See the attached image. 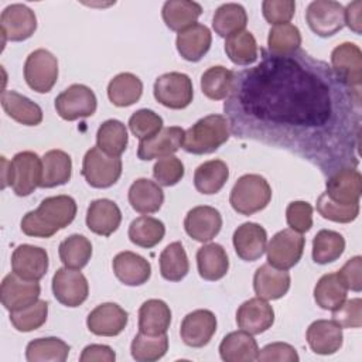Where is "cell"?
Listing matches in <instances>:
<instances>
[{"mask_svg": "<svg viewBox=\"0 0 362 362\" xmlns=\"http://www.w3.org/2000/svg\"><path fill=\"white\" fill-rule=\"evenodd\" d=\"M263 57L235 74L223 106L232 133L298 153L324 171L355 167L361 95L305 51Z\"/></svg>", "mask_w": 362, "mask_h": 362, "instance_id": "6da1fadb", "label": "cell"}, {"mask_svg": "<svg viewBox=\"0 0 362 362\" xmlns=\"http://www.w3.org/2000/svg\"><path fill=\"white\" fill-rule=\"evenodd\" d=\"M76 215V202L69 195L48 197L40 206L27 212L21 219V230L27 236L51 238L66 228Z\"/></svg>", "mask_w": 362, "mask_h": 362, "instance_id": "7a4b0ae2", "label": "cell"}, {"mask_svg": "<svg viewBox=\"0 0 362 362\" xmlns=\"http://www.w3.org/2000/svg\"><path fill=\"white\" fill-rule=\"evenodd\" d=\"M229 122L222 115H208L192 124L184 134L182 148L192 154H209L228 141Z\"/></svg>", "mask_w": 362, "mask_h": 362, "instance_id": "3957f363", "label": "cell"}, {"mask_svg": "<svg viewBox=\"0 0 362 362\" xmlns=\"http://www.w3.org/2000/svg\"><path fill=\"white\" fill-rule=\"evenodd\" d=\"M272 199V188L259 174H245L233 185L229 197L232 208L242 215L256 214L267 206Z\"/></svg>", "mask_w": 362, "mask_h": 362, "instance_id": "277c9868", "label": "cell"}, {"mask_svg": "<svg viewBox=\"0 0 362 362\" xmlns=\"http://www.w3.org/2000/svg\"><path fill=\"white\" fill-rule=\"evenodd\" d=\"M82 175L93 188H109L122 175V160L107 156L98 146L92 147L83 157Z\"/></svg>", "mask_w": 362, "mask_h": 362, "instance_id": "5b68a950", "label": "cell"}, {"mask_svg": "<svg viewBox=\"0 0 362 362\" xmlns=\"http://www.w3.org/2000/svg\"><path fill=\"white\" fill-rule=\"evenodd\" d=\"M42 180V160L34 151H20L10 161L8 185L18 197H27Z\"/></svg>", "mask_w": 362, "mask_h": 362, "instance_id": "8992f818", "label": "cell"}, {"mask_svg": "<svg viewBox=\"0 0 362 362\" xmlns=\"http://www.w3.org/2000/svg\"><path fill=\"white\" fill-rule=\"evenodd\" d=\"M304 245L305 238L290 228L277 232L266 246L269 264L280 270L294 267L303 256Z\"/></svg>", "mask_w": 362, "mask_h": 362, "instance_id": "52a82bcc", "label": "cell"}, {"mask_svg": "<svg viewBox=\"0 0 362 362\" xmlns=\"http://www.w3.org/2000/svg\"><path fill=\"white\" fill-rule=\"evenodd\" d=\"M24 79L33 90L49 92L58 79L57 57L44 48L33 51L24 64Z\"/></svg>", "mask_w": 362, "mask_h": 362, "instance_id": "ba28073f", "label": "cell"}, {"mask_svg": "<svg viewBox=\"0 0 362 362\" xmlns=\"http://www.w3.org/2000/svg\"><path fill=\"white\" fill-rule=\"evenodd\" d=\"M331 69L339 81L356 95H361L362 52L354 42H342L331 52Z\"/></svg>", "mask_w": 362, "mask_h": 362, "instance_id": "9c48e42d", "label": "cell"}, {"mask_svg": "<svg viewBox=\"0 0 362 362\" xmlns=\"http://www.w3.org/2000/svg\"><path fill=\"white\" fill-rule=\"evenodd\" d=\"M154 98L170 109H184L194 98L192 82L188 75L168 72L160 75L154 82Z\"/></svg>", "mask_w": 362, "mask_h": 362, "instance_id": "30bf717a", "label": "cell"}, {"mask_svg": "<svg viewBox=\"0 0 362 362\" xmlns=\"http://www.w3.org/2000/svg\"><path fill=\"white\" fill-rule=\"evenodd\" d=\"M308 27L320 37H331L345 25L344 6L334 0H314L305 10Z\"/></svg>", "mask_w": 362, "mask_h": 362, "instance_id": "8fae6325", "label": "cell"}, {"mask_svg": "<svg viewBox=\"0 0 362 362\" xmlns=\"http://www.w3.org/2000/svg\"><path fill=\"white\" fill-rule=\"evenodd\" d=\"M96 96L90 88L82 83H74L55 98L57 113L68 122L89 117L96 110Z\"/></svg>", "mask_w": 362, "mask_h": 362, "instance_id": "7c38bea8", "label": "cell"}, {"mask_svg": "<svg viewBox=\"0 0 362 362\" xmlns=\"http://www.w3.org/2000/svg\"><path fill=\"white\" fill-rule=\"evenodd\" d=\"M362 192V175L355 167H344L332 171L325 184V195L338 205L359 204Z\"/></svg>", "mask_w": 362, "mask_h": 362, "instance_id": "4fadbf2b", "label": "cell"}, {"mask_svg": "<svg viewBox=\"0 0 362 362\" xmlns=\"http://www.w3.org/2000/svg\"><path fill=\"white\" fill-rule=\"evenodd\" d=\"M52 293L66 307H79L89 294L86 277L75 269L61 267L52 277Z\"/></svg>", "mask_w": 362, "mask_h": 362, "instance_id": "5bb4252c", "label": "cell"}, {"mask_svg": "<svg viewBox=\"0 0 362 362\" xmlns=\"http://www.w3.org/2000/svg\"><path fill=\"white\" fill-rule=\"evenodd\" d=\"M40 291L41 288L37 281L24 280L13 272V273H8L1 281V287H0L1 304L8 311H17L38 301Z\"/></svg>", "mask_w": 362, "mask_h": 362, "instance_id": "9a60e30c", "label": "cell"}, {"mask_svg": "<svg viewBox=\"0 0 362 362\" xmlns=\"http://www.w3.org/2000/svg\"><path fill=\"white\" fill-rule=\"evenodd\" d=\"M4 41H24L37 30V17L25 4H10L0 16Z\"/></svg>", "mask_w": 362, "mask_h": 362, "instance_id": "2e32d148", "label": "cell"}, {"mask_svg": "<svg viewBox=\"0 0 362 362\" xmlns=\"http://www.w3.org/2000/svg\"><path fill=\"white\" fill-rule=\"evenodd\" d=\"M48 264L47 250L38 246L20 245L11 255V269L24 280H41L48 270Z\"/></svg>", "mask_w": 362, "mask_h": 362, "instance_id": "e0dca14e", "label": "cell"}, {"mask_svg": "<svg viewBox=\"0 0 362 362\" xmlns=\"http://www.w3.org/2000/svg\"><path fill=\"white\" fill-rule=\"evenodd\" d=\"M127 313L116 303H103L95 307L86 320L88 329L99 337L119 335L127 325Z\"/></svg>", "mask_w": 362, "mask_h": 362, "instance_id": "ac0fdd59", "label": "cell"}, {"mask_svg": "<svg viewBox=\"0 0 362 362\" xmlns=\"http://www.w3.org/2000/svg\"><path fill=\"white\" fill-rule=\"evenodd\" d=\"M216 331V317L209 310H195L187 314L181 322L180 335L185 345L205 346Z\"/></svg>", "mask_w": 362, "mask_h": 362, "instance_id": "d6986e66", "label": "cell"}, {"mask_svg": "<svg viewBox=\"0 0 362 362\" xmlns=\"http://www.w3.org/2000/svg\"><path fill=\"white\" fill-rule=\"evenodd\" d=\"M185 130L178 126L163 127L157 134L141 140L137 148V157L143 161L173 156L182 147Z\"/></svg>", "mask_w": 362, "mask_h": 362, "instance_id": "ffe728a7", "label": "cell"}, {"mask_svg": "<svg viewBox=\"0 0 362 362\" xmlns=\"http://www.w3.org/2000/svg\"><path fill=\"white\" fill-rule=\"evenodd\" d=\"M238 327L252 335L267 331L274 322L273 307L260 297L249 298L236 311Z\"/></svg>", "mask_w": 362, "mask_h": 362, "instance_id": "44dd1931", "label": "cell"}, {"mask_svg": "<svg viewBox=\"0 0 362 362\" xmlns=\"http://www.w3.org/2000/svg\"><path fill=\"white\" fill-rule=\"evenodd\" d=\"M184 228L197 242H209L219 233L222 228V216L214 206L199 205L188 211L184 219Z\"/></svg>", "mask_w": 362, "mask_h": 362, "instance_id": "7402d4cb", "label": "cell"}, {"mask_svg": "<svg viewBox=\"0 0 362 362\" xmlns=\"http://www.w3.org/2000/svg\"><path fill=\"white\" fill-rule=\"evenodd\" d=\"M236 255L245 262H255L263 256L267 246V233L255 222H245L233 232Z\"/></svg>", "mask_w": 362, "mask_h": 362, "instance_id": "603a6c76", "label": "cell"}, {"mask_svg": "<svg viewBox=\"0 0 362 362\" xmlns=\"http://www.w3.org/2000/svg\"><path fill=\"white\" fill-rule=\"evenodd\" d=\"M307 342L310 348L318 355H332L344 341L342 328L329 320H317L307 328Z\"/></svg>", "mask_w": 362, "mask_h": 362, "instance_id": "cb8c5ba5", "label": "cell"}, {"mask_svg": "<svg viewBox=\"0 0 362 362\" xmlns=\"http://www.w3.org/2000/svg\"><path fill=\"white\" fill-rule=\"evenodd\" d=\"M290 274L287 270H280L266 263L262 264L253 277V288L257 297L263 300H277L286 296L290 288Z\"/></svg>", "mask_w": 362, "mask_h": 362, "instance_id": "d4e9b609", "label": "cell"}, {"mask_svg": "<svg viewBox=\"0 0 362 362\" xmlns=\"http://www.w3.org/2000/svg\"><path fill=\"white\" fill-rule=\"evenodd\" d=\"M122 222V212L116 202L100 198L90 202L86 212L89 230L100 236H110Z\"/></svg>", "mask_w": 362, "mask_h": 362, "instance_id": "484cf974", "label": "cell"}, {"mask_svg": "<svg viewBox=\"0 0 362 362\" xmlns=\"http://www.w3.org/2000/svg\"><path fill=\"white\" fill-rule=\"evenodd\" d=\"M211 42L212 35L209 28L204 24L194 23L192 25L178 33L175 45L177 51L184 59L189 62H197L209 51Z\"/></svg>", "mask_w": 362, "mask_h": 362, "instance_id": "4316f807", "label": "cell"}, {"mask_svg": "<svg viewBox=\"0 0 362 362\" xmlns=\"http://www.w3.org/2000/svg\"><path fill=\"white\" fill-rule=\"evenodd\" d=\"M113 272L126 286H141L151 276V266L143 256L124 250L113 257Z\"/></svg>", "mask_w": 362, "mask_h": 362, "instance_id": "83f0119b", "label": "cell"}, {"mask_svg": "<svg viewBox=\"0 0 362 362\" xmlns=\"http://www.w3.org/2000/svg\"><path fill=\"white\" fill-rule=\"evenodd\" d=\"M219 355L225 362H252L257 359L259 346L252 334L243 329L233 331L223 337Z\"/></svg>", "mask_w": 362, "mask_h": 362, "instance_id": "f1b7e54d", "label": "cell"}, {"mask_svg": "<svg viewBox=\"0 0 362 362\" xmlns=\"http://www.w3.org/2000/svg\"><path fill=\"white\" fill-rule=\"evenodd\" d=\"M129 202L139 214H154L164 202V192L157 182L137 178L129 188Z\"/></svg>", "mask_w": 362, "mask_h": 362, "instance_id": "f546056e", "label": "cell"}, {"mask_svg": "<svg viewBox=\"0 0 362 362\" xmlns=\"http://www.w3.org/2000/svg\"><path fill=\"white\" fill-rule=\"evenodd\" d=\"M1 106L13 120L24 126H37L42 122L41 107L16 90H3Z\"/></svg>", "mask_w": 362, "mask_h": 362, "instance_id": "4dcf8cb0", "label": "cell"}, {"mask_svg": "<svg viewBox=\"0 0 362 362\" xmlns=\"http://www.w3.org/2000/svg\"><path fill=\"white\" fill-rule=\"evenodd\" d=\"M198 273L204 280L216 281L222 279L229 269L226 250L219 243H208L197 252Z\"/></svg>", "mask_w": 362, "mask_h": 362, "instance_id": "1f68e13d", "label": "cell"}, {"mask_svg": "<svg viewBox=\"0 0 362 362\" xmlns=\"http://www.w3.org/2000/svg\"><path fill=\"white\" fill-rule=\"evenodd\" d=\"M171 324L170 307L158 298L147 300L139 310V329L148 335L165 334Z\"/></svg>", "mask_w": 362, "mask_h": 362, "instance_id": "d6a6232c", "label": "cell"}, {"mask_svg": "<svg viewBox=\"0 0 362 362\" xmlns=\"http://www.w3.org/2000/svg\"><path fill=\"white\" fill-rule=\"evenodd\" d=\"M72 160L62 150H49L42 157V188H54L64 185L71 180Z\"/></svg>", "mask_w": 362, "mask_h": 362, "instance_id": "836d02e7", "label": "cell"}, {"mask_svg": "<svg viewBox=\"0 0 362 362\" xmlns=\"http://www.w3.org/2000/svg\"><path fill=\"white\" fill-rule=\"evenodd\" d=\"M229 178V168L222 160H209L197 167L194 185L198 192L211 195L222 189Z\"/></svg>", "mask_w": 362, "mask_h": 362, "instance_id": "e575fe53", "label": "cell"}, {"mask_svg": "<svg viewBox=\"0 0 362 362\" xmlns=\"http://www.w3.org/2000/svg\"><path fill=\"white\" fill-rule=\"evenodd\" d=\"M202 14L201 4L189 0H168L164 3L161 16L165 25L173 31H181L192 25Z\"/></svg>", "mask_w": 362, "mask_h": 362, "instance_id": "d590c367", "label": "cell"}, {"mask_svg": "<svg viewBox=\"0 0 362 362\" xmlns=\"http://www.w3.org/2000/svg\"><path fill=\"white\" fill-rule=\"evenodd\" d=\"M143 93L140 78L130 72H122L110 79L107 85L109 100L119 107H126L136 103Z\"/></svg>", "mask_w": 362, "mask_h": 362, "instance_id": "8d00e7d4", "label": "cell"}, {"mask_svg": "<svg viewBox=\"0 0 362 362\" xmlns=\"http://www.w3.org/2000/svg\"><path fill=\"white\" fill-rule=\"evenodd\" d=\"M247 14L243 6L238 3H225L219 6L212 17V27L219 37H229L245 30Z\"/></svg>", "mask_w": 362, "mask_h": 362, "instance_id": "74e56055", "label": "cell"}, {"mask_svg": "<svg viewBox=\"0 0 362 362\" xmlns=\"http://www.w3.org/2000/svg\"><path fill=\"white\" fill-rule=\"evenodd\" d=\"M127 130L126 126L116 119H109L103 122L96 133L98 147L107 156L120 157L127 147Z\"/></svg>", "mask_w": 362, "mask_h": 362, "instance_id": "f35d334b", "label": "cell"}, {"mask_svg": "<svg viewBox=\"0 0 362 362\" xmlns=\"http://www.w3.org/2000/svg\"><path fill=\"white\" fill-rule=\"evenodd\" d=\"M69 355V345L59 338H37L27 345L25 356L30 362H64Z\"/></svg>", "mask_w": 362, "mask_h": 362, "instance_id": "ab89813d", "label": "cell"}, {"mask_svg": "<svg viewBox=\"0 0 362 362\" xmlns=\"http://www.w3.org/2000/svg\"><path fill=\"white\" fill-rule=\"evenodd\" d=\"M165 233L164 223L153 216H139L129 226V238L132 243L140 247H154L161 242Z\"/></svg>", "mask_w": 362, "mask_h": 362, "instance_id": "60d3db41", "label": "cell"}, {"mask_svg": "<svg viewBox=\"0 0 362 362\" xmlns=\"http://www.w3.org/2000/svg\"><path fill=\"white\" fill-rule=\"evenodd\" d=\"M233 78H235L233 71L222 65L211 66L201 76L202 93L212 100L226 99L232 90Z\"/></svg>", "mask_w": 362, "mask_h": 362, "instance_id": "b9f144b4", "label": "cell"}, {"mask_svg": "<svg viewBox=\"0 0 362 362\" xmlns=\"http://www.w3.org/2000/svg\"><path fill=\"white\" fill-rule=\"evenodd\" d=\"M58 253L65 267L81 270L90 260L92 243L83 235L75 233L61 242Z\"/></svg>", "mask_w": 362, "mask_h": 362, "instance_id": "7bdbcfd3", "label": "cell"}, {"mask_svg": "<svg viewBox=\"0 0 362 362\" xmlns=\"http://www.w3.org/2000/svg\"><path fill=\"white\" fill-rule=\"evenodd\" d=\"M189 272V262L181 242H173L160 255V273L168 281H180Z\"/></svg>", "mask_w": 362, "mask_h": 362, "instance_id": "ee69618b", "label": "cell"}, {"mask_svg": "<svg viewBox=\"0 0 362 362\" xmlns=\"http://www.w3.org/2000/svg\"><path fill=\"white\" fill-rule=\"evenodd\" d=\"M225 52L236 65H250L257 59V42L250 31L242 30L225 40Z\"/></svg>", "mask_w": 362, "mask_h": 362, "instance_id": "f6af8a7d", "label": "cell"}, {"mask_svg": "<svg viewBox=\"0 0 362 362\" xmlns=\"http://www.w3.org/2000/svg\"><path fill=\"white\" fill-rule=\"evenodd\" d=\"M346 291L337 273H327L314 287V300L321 308L332 311L346 300Z\"/></svg>", "mask_w": 362, "mask_h": 362, "instance_id": "bcb514c9", "label": "cell"}, {"mask_svg": "<svg viewBox=\"0 0 362 362\" xmlns=\"http://www.w3.org/2000/svg\"><path fill=\"white\" fill-rule=\"evenodd\" d=\"M345 249V239L341 233L329 229L320 230L313 239V260L327 264L339 259Z\"/></svg>", "mask_w": 362, "mask_h": 362, "instance_id": "7dc6e473", "label": "cell"}, {"mask_svg": "<svg viewBox=\"0 0 362 362\" xmlns=\"http://www.w3.org/2000/svg\"><path fill=\"white\" fill-rule=\"evenodd\" d=\"M168 351V337L167 334L148 335L139 332L130 345L132 356L139 362H153L158 361Z\"/></svg>", "mask_w": 362, "mask_h": 362, "instance_id": "c3c4849f", "label": "cell"}, {"mask_svg": "<svg viewBox=\"0 0 362 362\" xmlns=\"http://www.w3.org/2000/svg\"><path fill=\"white\" fill-rule=\"evenodd\" d=\"M267 45L270 52L274 55H290L300 49L301 33L290 23L274 25L269 31Z\"/></svg>", "mask_w": 362, "mask_h": 362, "instance_id": "681fc988", "label": "cell"}, {"mask_svg": "<svg viewBox=\"0 0 362 362\" xmlns=\"http://www.w3.org/2000/svg\"><path fill=\"white\" fill-rule=\"evenodd\" d=\"M47 317L48 303L44 300H38L25 308L10 311V321L20 332H30L40 328L47 321Z\"/></svg>", "mask_w": 362, "mask_h": 362, "instance_id": "f907efd6", "label": "cell"}, {"mask_svg": "<svg viewBox=\"0 0 362 362\" xmlns=\"http://www.w3.org/2000/svg\"><path fill=\"white\" fill-rule=\"evenodd\" d=\"M130 132L141 140H147L163 129V119L150 109H140L129 119Z\"/></svg>", "mask_w": 362, "mask_h": 362, "instance_id": "816d5d0a", "label": "cell"}, {"mask_svg": "<svg viewBox=\"0 0 362 362\" xmlns=\"http://www.w3.org/2000/svg\"><path fill=\"white\" fill-rule=\"evenodd\" d=\"M317 211L318 214L332 222L338 223H349L356 219L359 215V204L352 205H338L332 202L325 192H322L317 199Z\"/></svg>", "mask_w": 362, "mask_h": 362, "instance_id": "f5cc1de1", "label": "cell"}, {"mask_svg": "<svg viewBox=\"0 0 362 362\" xmlns=\"http://www.w3.org/2000/svg\"><path fill=\"white\" fill-rule=\"evenodd\" d=\"M153 177L158 185L173 187L184 177V164L175 156L163 157L154 164Z\"/></svg>", "mask_w": 362, "mask_h": 362, "instance_id": "db71d44e", "label": "cell"}, {"mask_svg": "<svg viewBox=\"0 0 362 362\" xmlns=\"http://www.w3.org/2000/svg\"><path fill=\"white\" fill-rule=\"evenodd\" d=\"M332 321L341 328H359L362 325V300H345L339 307L332 310Z\"/></svg>", "mask_w": 362, "mask_h": 362, "instance_id": "11a10c76", "label": "cell"}, {"mask_svg": "<svg viewBox=\"0 0 362 362\" xmlns=\"http://www.w3.org/2000/svg\"><path fill=\"white\" fill-rule=\"evenodd\" d=\"M286 218L290 229L304 233L313 226V206L305 201H293L286 209Z\"/></svg>", "mask_w": 362, "mask_h": 362, "instance_id": "9f6ffc18", "label": "cell"}, {"mask_svg": "<svg viewBox=\"0 0 362 362\" xmlns=\"http://www.w3.org/2000/svg\"><path fill=\"white\" fill-rule=\"evenodd\" d=\"M262 11L267 23L274 25L286 24L296 13V3L293 0H264Z\"/></svg>", "mask_w": 362, "mask_h": 362, "instance_id": "6f0895ef", "label": "cell"}, {"mask_svg": "<svg viewBox=\"0 0 362 362\" xmlns=\"http://www.w3.org/2000/svg\"><path fill=\"white\" fill-rule=\"evenodd\" d=\"M298 354L294 346L286 342H272L259 349L257 361H277V362H297Z\"/></svg>", "mask_w": 362, "mask_h": 362, "instance_id": "680465c9", "label": "cell"}, {"mask_svg": "<svg viewBox=\"0 0 362 362\" xmlns=\"http://www.w3.org/2000/svg\"><path fill=\"white\" fill-rule=\"evenodd\" d=\"M346 290L361 291L362 290V257L354 256L349 259L337 273Z\"/></svg>", "mask_w": 362, "mask_h": 362, "instance_id": "91938a15", "label": "cell"}, {"mask_svg": "<svg viewBox=\"0 0 362 362\" xmlns=\"http://www.w3.org/2000/svg\"><path fill=\"white\" fill-rule=\"evenodd\" d=\"M116 359L115 351L107 345L92 344L83 348L79 361L81 362H113Z\"/></svg>", "mask_w": 362, "mask_h": 362, "instance_id": "94428289", "label": "cell"}, {"mask_svg": "<svg viewBox=\"0 0 362 362\" xmlns=\"http://www.w3.org/2000/svg\"><path fill=\"white\" fill-rule=\"evenodd\" d=\"M345 10V24L356 34L362 31V1L355 0L346 6Z\"/></svg>", "mask_w": 362, "mask_h": 362, "instance_id": "6125c7cd", "label": "cell"}, {"mask_svg": "<svg viewBox=\"0 0 362 362\" xmlns=\"http://www.w3.org/2000/svg\"><path fill=\"white\" fill-rule=\"evenodd\" d=\"M10 181V161L6 157H1V188L4 189Z\"/></svg>", "mask_w": 362, "mask_h": 362, "instance_id": "be15d7a7", "label": "cell"}]
</instances>
